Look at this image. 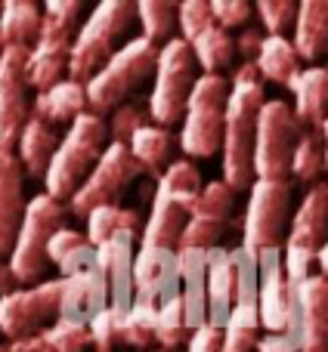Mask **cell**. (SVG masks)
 Here are the masks:
<instances>
[{"label":"cell","instance_id":"10","mask_svg":"<svg viewBox=\"0 0 328 352\" xmlns=\"http://www.w3.org/2000/svg\"><path fill=\"white\" fill-rule=\"evenodd\" d=\"M291 223V182L288 179H254L248 188V204L242 217V244L238 248L260 254L282 248Z\"/></svg>","mask_w":328,"mask_h":352},{"label":"cell","instance_id":"12","mask_svg":"<svg viewBox=\"0 0 328 352\" xmlns=\"http://www.w3.org/2000/svg\"><path fill=\"white\" fill-rule=\"evenodd\" d=\"M300 130L304 127L298 124L288 102L282 99L263 102L254 136V179H288V164Z\"/></svg>","mask_w":328,"mask_h":352},{"label":"cell","instance_id":"28","mask_svg":"<svg viewBox=\"0 0 328 352\" xmlns=\"http://www.w3.org/2000/svg\"><path fill=\"white\" fill-rule=\"evenodd\" d=\"M254 68H257V74H260V80L288 87L294 74L300 72V59L285 34H267L254 56Z\"/></svg>","mask_w":328,"mask_h":352},{"label":"cell","instance_id":"29","mask_svg":"<svg viewBox=\"0 0 328 352\" xmlns=\"http://www.w3.org/2000/svg\"><path fill=\"white\" fill-rule=\"evenodd\" d=\"M41 31V6L31 0H6L0 3V47L28 50Z\"/></svg>","mask_w":328,"mask_h":352},{"label":"cell","instance_id":"39","mask_svg":"<svg viewBox=\"0 0 328 352\" xmlns=\"http://www.w3.org/2000/svg\"><path fill=\"white\" fill-rule=\"evenodd\" d=\"M226 232V223H214V219H201V217H189L186 226L180 232V241H176V250H205L220 248V238Z\"/></svg>","mask_w":328,"mask_h":352},{"label":"cell","instance_id":"15","mask_svg":"<svg viewBox=\"0 0 328 352\" xmlns=\"http://www.w3.org/2000/svg\"><path fill=\"white\" fill-rule=\"evenodd\" d=\"M257 316H260V328H267V334H285L298 343L294 300L285 278L282 248L257 254Z\"/></svg>","mask_w":328,"mask_h":352},{"label":"cell","instance_id":"14","mask_svg":"<svg viewBox=\"0 0 328 352\" xmlns=\"http://www.w3.org/2000/svg\"><path fill=\"white\" fill-rule=\"evenodd\" d=\"M143 170L134 158H130L127 146L121 142H109L105 152L99 155V161L93 164V170L87 173V179L78 186V192L68 198V210L74 217H87L93 207L103 204H118L127 186L136 179Z\"/></svg>","mask_w":328,"mask_h":352},{"label":"cell","instance_id":"33","mask_svg":"<svg viewBox=\"0 0 328 352\" xmlns=\"http://www.w3.org/2000/svg\"><path fill=\"white\" fill-rule=\"evenodd\" d=\"M87 241L93 248L105 241V238L118 235V232H136L140 229V213L130 210V207H121V204H103V207H93L87 213Z\"/></svg>","mask_w":328,"mask_h":352},{"label":"cell","instance_id":"51","mask_svg":"<svg viewBox=\"0 0 328 352\" xmlns=\"http://www.w3.org/2000/svg\"><path fill=\"white\" fill-rule=\"evenodd\" d=\"M316 266H319V275L328 278V238H325V244L319 248V254H316Z\"/></svg>","mask_w":328,"mask_h":352},{"label":"cell","instance_id":"20","mask_svg":"<svg viewBox=\"0 0 328 352\" xmlns=\"http://www.w3.org/2000/svg\"><path fill=\"white\" fill-rule=\"evenodd\" d=\"M109 306V281H105L103 269L96 263L78 269L74 275L62 278L59 294V316L56 322H72V324H90L96 312Z\"/></svg>","mask_w":328,"mask_h":352},{"label":"cell","instance_id":"47","mask_svg":"<svg viewBox=\"0 0 328 352\" xmlns=\"http://www.w3.org/2000/svg\"><path fill=\"white\" fill-rule=\"evenodd\" d=\"M186 352H220V328L207 322L192 328L186 337Z\"/></svg>","mask_w":328,"mask_h":352},{"label":"cell","instance_id":"50","mask_svg":"<svg viewBox=\"0 0 328 352\" xmlns=\"http://www.w3.org/2000/svg\"><path fill=\"white\" fill-rule=\"evenodd\" d=\"M12 287H16V281H12V275H10V266H6V263H0V297H3V294H10Z\"/></svg>","mask_w":328,"mask_h":352},{"label":"cell","instance_id":"53","mask_svg":"<svg viewBox=\"0 0 328 352\" xmlns=\"http://www.w3.org/2000/svg\"><path fill=\"white\" fill-rule=\"evenodd\" d=\"M155 352H167V349H155Z\"/></svg>","mask_w":328,"mask_h":352},{"label":"cell","instance_id":"19","mask_svg":"<svg viewBox=\"0 0 328 352\" xmlns=\"http://www.w3.org/2000/svg\"><path fill=\"white\" fill-rule=\"evenodd\" d=\"M134 256H136V232H118L96 248V266L109 281V309L118 316L134 303Z\"/></svg>","mask_w":328,"mask_h":352},{"label":"cell","instance_id":"42","mask_svg":"<svg viewBox=\"0 0 328 352\" xmlns=\"http://www.w3.org/2000/svg\"><path fill=\"white\" fill-rule=\"evenodd\" d=\"M254 10L267 34H285L294 25V16H298V3H291V0H260Z\"/></svg>","mask_w":328,"mask_h":352},{"label":"cell","instance_id":"11","mask_svg":"<svg viewBox=\"0 0 328 352\" xmlns=\"http://www.w3.org/2000/svg\"><path fill=\"white\" fill-rule=\"evenodd\" d=\"M195 84V59L192 50L183 37H170L167 43H161L158 62H155V87L149 93V118L152 124L167 130L170 124H176L183 118L186 99L192 93Z\"/></svg>","mask_w":328,"mask_h":352},{"label":"cell","instance_id":"48","mask_svg":"<svg viewBox=\"0 0 328 352\" xmlns=\"http://www.w3.org/2000/svg\"><path fill=\"white\" fill-rule=\"evenodd\" d=\"M263 37H267V34H260V28H254V25H245L242 34L232 37V47H236V53L245 56V62H254L257 50H260V43H263Z\"/></svg>","mask_w":328,"mask_h":352},{"label":"cell","instance_id":"24","mask_svg":"<svg viewBox=\"0 0 328 352\" xmlns=\"http://www.w3.org/2000/svg\"><path fill=\"white\" fill-rule=\"evenodd\" d=\"M291 47L298 59L316 62L328 53V0H304L291 25Z\"/></svg>","mask_w":328,"mask_h":352},{"label":"cell","instance_id":"36","mask_svg":"<svg viewBox=\"0 0 328 352\" xmlns=\"http://www.w3.org/2000/svg\"><path fill=\"white\" fill-rule=\"evenodd\" d=\"M155 316H158L155 306L134 300L130 309L121 316L118 343H124V346H130V349H149L155 343Z\"/></svg>","mask_w":328,"mask_h":352},{"label":"cell","instance_id":"9","mask_svg":"<svg viewBox=\"0 0 328 352\" xmlns=\"http://www.w3.org/2000/svg\"><path fill=\"white\" fill-rule=\"evenodd\" d=\"M328 238V182H313L307 188L300 207L294 210L288 223L285 241H282V263L291 294L310 275V266L316 263L319 248Z\"/></svg>","mask_w":328,"mask_h":352},{"label":"cell","instance_id":"3","mask_svg":"<svg viewBox=\"0 0 328 352\" xmlns=\"http://www.w3.org/2000/svg\"><path fill=\"white\" fill-rule=\"evenodd\" d=\"M105 146H109V130H105L103 118L90 115V111L74 118L56 146L47 173H43V186H47L50 198L59 204L72 198L81 182L87 179V173L93 170V164L99 161V155L105 152Z\"/></svg>","mask_w":328,"mask_h":352},{"label":"cell","instance_id":"5","mask_svg":"<svg viewBox=\"0 0 328 352\" xmlns=\"http://www.w3.org/2000/svg\"><path fill=\"white\" fill-rule=\"evenodd\" d=\"M158 43L146 41V37H130L124 47L105 59V65L84 84L87 90V111L103 118L105 111H115L124 105V99L149 78L155 74V62H158Z\"/></svg>","mask_w":328,"mask_h":352},{"label":"cell","instance_id":"4","mask_svg":"<svg viewBox=\"0 0 328 352\" xmlns=\"http://www.w3.org/2000/svg\"><path fill=\"white\" fill-rule=\"evenodd\" d=\"M198 188H201V173L192 161L180 158L164 167V173L158 176V186H155L152 210H149V219L143 226L140 248L176 250V241H180V232L189 219V207H192Z\"/></svg>","mask_w":328,"mask_h":352},{"label":"cell","instance_id":"49","mask_svg":"<svg viewBox=\"0 0 328 352\" xmlns=\"http://www.w3.org/2000/svg\"><path fill=\"white\" fill-rule=\"evenodd\" d=\"M254 352H298V343L285 334H263L254 343Z\"/></svg>","mask_w":328,"mask_h":352},{"label":"cell","instance_id":"37","mask_svg":"<svg viewBox=\"0 0 328 352\" xmlns=\"http://www.w3.org/2000/svg\"><path fill=\"white\" fill-rule=\"evenodd\" d=\"M232 192L229 186H223V179L214 182H201L198 195H195L192 207H189V217H201V219H214V223H226L232 213Z\"/></svg>","mask_w":328,"mask_h":352},{"label":"cell","instance_id":"45","mask_svg":"<svg viewBox=\"0 0 328 352\" xmlns=\"http://www.w3.org/2000/svg\"><path fill=\"white\" fill-rule=\"evenodd\" d=\"M211 19L214 25H220L223 31L229 28H245L251 19V12H254V6L245 3V0H211Z\"/></svg>","mask_w":328,"mask_h":352},{"label":"cell","instance_id":"21","mask_svg":"<svg viewBox=\"0 0 328 352\" xmlns=\"http://www.w3.org/2000/svg\"><path fill=\"white\" fill-rule=\"evenodd\" d=\"M205 294H207V324L223 328L238 294V266L232 248L205 250Z\"/></svg>","mask_w":328,"mask_h":352},{"label":"cell","instance_id":"1","mask_svg":"<svg viewBox=\"0 0 328 352\" xmlns=\"http://www.w3.org/2000/svg\"><path fill=\"white\" fill-rule=\"evenodd\" d=\"M263 102H267V93H263V80L254 62H242L229 78L223 142H220L223 186H229L232 192H248L254 182V136Z\"/></svg>","mask_w":328,"mask_h":352},{"label":"cell","instance_id":"13","mask_svg":"<svg viewBox=\"0 0 328 352\" xmlns=\"http://www.w3.org/2000/svg\"><path fill=\"white\" fill-rule=\"evenodd\" d=\"M62 278L37 281L31 287H12L0 297V334L6 340L41 334L59 316Z\"/></svg>","mask_w":328,"mask_h":352},{"label":"cell","instance_id":"41","mask_svg":"<svg viewBox=\"0 0 328 352\" xmlns=\"http://www.w3.org/2000/svg\"><path fill=\"white\" fill-rule=\"evenodd\" d=\"M149 124V111L140 109L136 102H124L115 109V115H112V121L105 124V130H109V142H121V146H127V140L136 133L140 127H146Z\"/></svg>","mask_w":328,"mask_h":352},{"label":"cell","instance_id":"43","mask_svg":"<svg viewBox=\"0 0 328 352\" xmlns=\"http://www.w3.org/2000/svg\"><path fill=\"white\" fill-rule=\"evenodd\" d=\"M176 25H180V37L186 43L192 37H198L207 25H214L207 0H183V3H176Z\"/></svg>","mask_w":328,"mask_h":352},{"label":"cell","instance_id":"26","mask_svg":"<svg viewBox=\"0 0 328 352\" xmlns=\"http://www.w3.org/2000/svg\"><path fill=\"white\" fill-rule=\"evenodd\" d=\"M180 269V300L186 312L189 331L207 322V294H205V254L198 250H176Z\"/></svg>","mask_w":328,"mask_h":352},{"label":"cell","instance_id":"44","mask_svg":"<svg viewBox=\"0 0 328 352\" xmlns=\"http://www.w3.org/2000/svg\"><path fill=\"white\" fill-rule=\"evenodd\" d=\"M118 331H121V316H118L115 309H109V306H105L103 312H96V316L90 318V324H87L90 343L99 352H112L118 346Z\"/></svg>","mask_w":328,"mask_h":352},{"label":"cell","instance_id":"30","mask_svg":"<svg viewBox=\"0 0 328 352\" xmlns=\"http://www.w3.org/2000/svg\"><path fill=\"white\" fill-rule=\"evenodd\" d=\"M170 148H174V136H170V130H164L152 121H149L146 127H140L127 140L130 158L140 164L143 173H152V176H161V170L167 167Z\"/></svg>","mask_w":328,"mask_h":352},{"label":"cell","instance_id":"35","mask_svg":"<svg viewBox=\"0 0 328 352\" xmlns=\"http://www.w3.org/2000/svg\"><path fill=\"white\" fill-rule=\"evenodd\" d=\"M136 22H140L146 41L152 43H167L176 28V3L174 0H143L136 3Z\"/></svg>","mask_w":328,"mask_h":352},{"label":"cell","instance_id":"54","mask_svg":"<svg viewBox=\"0 0 328 352\" xmlns=\"http://www.w3.org/2000/svg\"><path fill=\"white\" fill-rule=\"evenodd\" d=\"M0 53H3V47H0Z\"/></svg>","mask_w":328,"mask_h":352},{"label":"cell","instance_id":"31","mask_svg":"<svg viewBox=\"0 0 328 352\" xmlns=\"http://www.w3.org/2000/svg\"><path fill=\"white\" fill-rule=\"evenodd\" d=\"M260 340V316L257 303H236L220 328V352H254Z\"/></svg>","mask_w":328,"mask_h":352},{"label":"cell","instance_id":"7","mask_svg":"<svg viewBox=\"0 0 328 352\" xmlns=\"http://www.w3.org/2000/svg\"><path fill=\"white\" fill-rule=\"evenodd\" d=\"M226 96H229V78H223V74H198L195 78L186 109H183L180 136H176L180 148L189 158H211L220 152Z\"/></svg>","mask_w":328,"mask_h":352},{"label":"cell","instance_id":"38","mask_svg":"<svg viewBox=\"0 0 328 352\" xmlns=\"http://www.w3.org/2000/svg\"><path fill=\"white\" fill-rule=\"evenodd\" d=\"M189 337V324H186V312H183V300L174 297L167 303L158 306V316H155V343L161 349L174 352L176 346H183Z\"/></svg>","mask_w":328,"mask_h":352},{"label":"cell","instance_id":"25","mask_svg":"<svg viewBox=\"0 0 328 352\" xmlns=\"http://www.w3.org/2000/svg\"><path fill=\"white\" fill-rule=\"evenodd\" d=\"M84 111H87V90L84 84H78L72 78H62L50 90L37 93V99L31 102V115L41 118L50 127L53 124H72Z\"/></svg>","mask_w":328,"mask_h":352},{"label":"cell","instance_id":"17","mask_svg":"<svg viewBox=\"0 0 328 352\" xmlns=\"http://www.w3.org/2000/svg\"><path fill=\"white\" fill-rule=\"evenodd\" d=\"M180 297V269L176 250L167 248H136L134 256V300L158 309L161 303Z\"/></svg>","mask_w":328,"mask_h":352},{"label":"cell","instance_id":"46","mask_svg":"<svg viewBox=\"0 0 328 352\" xmlns=\"http://www.w3.org/2000/svg\"><path fill=\"white\" fill-rule=\"evenodd\" d=\"M84 241H87V238L81 235L78 229H72V226H62V229H56L53 235H50V241H47V263L59 266V263L65 260L72 250H78Z\"/></svg>","mask_w":328,"mask_h":352},{"label":"cell","instance_id":"2","mask_svg":"<svg viewBox=\"0 0 328 352\" xmlns=\"http://www.w3.org/2000/svg\"><path fill=\"white\" fill-rule=\"evenodd\" d=\"M81 3L78 0H47L41 10L37 41L25 53V84L43 93L59 84L68 72V50L78 31Z\"/></svg>","mask_w":328,"mask_h":352},{"label":"cell","instance_id":"40","mask_svg":"<svg viewBox=\"0 0 328 352\" xmlns=\"http://www.w3.org/2000/svg\"><path fill=\"white\" fill-rule=\"evenodd\" d=\"M47 337L50 349L53 352H87L93 346L90 334H87V324H72V322H53L50 328L41 331Z\"/></svg>","mask_w":328,"mask_h":352},{"label":"cell","instance_id":"6","mask_svg":"<svg viewBox=\"0 0 328 352\" xmlns=\"http://www.w3.org/2000/svg\"><path fill=\"white\" fill-rule=\"evenodd\" d=\"M136 22V3L130 0H105L99 3L74 31L72 50H68L65 78L87 84L115 53V41Z\"/></svg>","mask_w":328,"mask_h":352},{"label":"cell","instance_id":"16","mask_svg":"<svg viewBox=\"0 0 328 352\" xmlns=\"http://www.w3.org/2000/svg\"><path fill=\"white\" fill-rule=\"evenodd\" d=\"M25 53L22 47H3L0 53V152H12L31 118L28 84H25Z\"/></svg>","mask_w":328,"mask_h":352},{"label":"cell","instance_id":"18","mask_svg":"<svg viewBox=\"0 0 328 352\" xmlns=\"http://www.w3.org/2000/svg\"><path fill=\"white\" fill-rule=\"evenodd\" d=\"M291 300L298 352H328V278L310 272L291 294Z\"/></svg>","mask_w":328,"mask_h":352},{"label":"cell","instance_id":"23","mask_svg":"<svg viewBox=\"0 0 328 352\" xmlns=\"http://www.w3.org/2000/svg\"><path fill=\"white\" fill-rule=\"evenodd\" d=\"M294 96V118L304 130H322L325 118H328V68L322 65H310L300 68L288 84Z\"/></svg>","mask_w":328,"mask_h":352},{"label":"cell","instance_id":"32","mask_svg":"<svg viewBox=\"0 0 328 352\" xmlns=\"http://www.w3.org/2000/svg\"><path fill=\"white\" fill-rule=\"evenodd\" d=\"M189 50H192L195 65H201L205 74H220L223 68H229L232 56H236V47H232V34L223 31L220 25H207L198 37L189 41Z\"/></svg>","mask_w":328,"mask_h":352},{"label":"cell","instance_id":"34","mask_svg":"<svg viewBox=\"0 0 328 352\" xmlns=\"http://www.w3.org/2000/svg\"><path fill=\"white\" fill-rule=\"evenodd\" d=\"M288 173L300 182H316L325 173V140L322 130H300L291 152Z\"/></svg>","mask_w":328,"mask_h":352},{"label":"cell","instance_id":"8","mask_svg":"<svg viewBox=\"0 0 328 352\" xmlns=\"http://www.w3.org/2000/svg\"><path fill=\"white\" fill-rule=\"evenodd\" d=\"M65 226V207L53 201L47 192L34 195L25 204L22 226L16 232L6 266L16 285H37L47 272V241L56 229Z\"/></svg>","mask_w":328,"mask_h":352},{"label":"cell","instance_id":"27","mask_svg":"<svg viewBox=\"0 0 328 352\" xmlns=\"http://www.w3.org/2000/svg\"><path fill=\"white\" fill-rule=\"evenodd\" d=\"M56 146H59L56 127H50V124H43L41 118L31 115L28 121H25L22 133H19L16 152H12V155L19 158V164H22L25 173L34 176V179H43V173H47L50 161H53Z\"/></svg>","mask_w":328,"mask_h":352},{"label":"cell","instance_id":"22","mask_svg":"<svg viewBox=\"0 0 328 352\" xmlns=\"http://www.w3.org/2000/svg\"><path fill=\"white\" fill-rule=\"evenodd\" d=\"M25 170L12 152H0V256H10L25 217Z\"/></svg>","mask_w":328,"mask_h":352},{"label":"cell","instance_id":"52","mask_svg":"<svg viewBox=\"0 0 328 352\" xmlns=\"http://www.w3.org/2000/svg\"><path fill=\"white\" fill-rule=\"evenodd\" d=\"M322 140H325V170H328V118H325V124H322Z\"/></svg>","mask_w":328,"mask_h":352}]
</instances>
